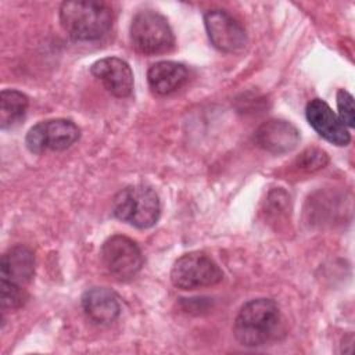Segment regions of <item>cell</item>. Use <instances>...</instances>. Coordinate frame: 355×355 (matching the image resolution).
I'll list each match as a JSON object with an SVG mask.
<instances>
[{"mask_svg": "<svg viewBox=\"0 0 355 355\" xmlns=\"http://www.w3.org/2000/svg\"><path fill=\"white\" fill-rule=\"evenodd\" d=\"M33 275L35 255L26 245L17 244L3 254L0 262L1 280L25 286L32 280Z\"/></svg>", "mask_w": 355, "mask_h": 355, "instance_id": "cell-13", "label": "cell"}, {"mask_svg": "<svg viewBox=\"0 0 355 355\" xmlns=\"http://www.w3.org/2000/svg\"><path fill=\"white\" fill-rule=\"evenodd\" d=\"M60 22L69 37L78 42L101 39L112 25V10L103 1H64Z\"/></svg>", "mask_w": 355, "mask_h": 355, "instance_id": "cell-2", "label": "cell"}, {"mask_svg": "<svg viewBox=\"0 0 355 355\" xmlns=\"http://www.w3.org/2000/svg\"><path fill=\"white\" fill-rule=\"evenodd\" d=\"M85 316L97 326L111 324L121 313L118 295L105 287H93L82 295Z\"/></svg>", "mask_w": 355, "mask_h": 355, "instance_id": "cell-12", "label": "cell"}, {"mask_svg": "<svg viewBox=\"0 0 355 355\" xmlns=\"http://www.w3.org/2000/svg\"><path fill=\"white\" fill-rule=\"evenodd\" d=\"M133 47L144 55L168 53L175 46L173 32L164 15L153 10L137 12L130 24Z\"/></svg>", "mask_w": 355, "mask_h": 355, "instance_id": "cell-4", "label": "cell"}, {"mask_svg": "<svg viewBox=\"0 0 355 355\" xmlns=\"http://www.w3.org/2000/svg\"><path fill=\"white\" fill-rule=\"evenodd\" d=\"M255 143L272 154L293 151L300 143L298 129L284 119H269L255 130Z\"/></svg>", "mask_w": 355, "mask_h": 355, "instance_id": "cell-11", "label": "cell"}, {"mask_svg": "<svg viewBox=\"0 0 355 355\" xmlns=\"http://www.w3.org/2000/svg\"><path fill=\"white\" fill-rule=\"evenodd\" d=\"M29 105L28 97L15 89H6L0 93V126L11 128L24 119Z\"/></svg>", "mask_w": 355, "mask_h": 355, "instance_id": "cell-15", "label": "cell"}, {"mask_svg": "<svg viewBox=\"0 0 355 355\" xmlns=\"http://www.w3.org/2000/svg\"><path fill=\"white\" fill-rule=\"evenodd\" d=\"M187 68L176 61H158L147 71L151 90L159 96H168L179 90L187 80Z\"/></svg>", "mask_w": 355, "mask_h": 355, "instance_id": "cell-14", "label": "cell"}, {"mask_svg": "<svg viewBox=\"0 0 355 355\" xmlns=\"http://www.w3.org/2000/svg\"><path fill=\"white\" fill-rule=\"evenodd\" d=\"M280 324L277 304L269 298H257L240 308L233 323V334L244 347H261L277 336Z\"/></svg>", "mask_w": 355, "mask_h": 355, "instance_id": "cell-1", "label": "cell"}, {"mask_svg": "<svg viewBox=\"0 0 355 355\" xmlns=\"http://www.w3.org/2000/svg\"><path fill=\"white\" fill-rule=\"evenodd\" d=\"M305 115L315 132L336 146H347L351 141V135L347 126L333 112L329 104L320 98H313L306 104Z\"/></svg>", "mask_w": 355, "mask_h": 355, "instance_id": "cell-9", "label": "cell"}, {"mask_svg": "<svg viewBox=\"0 0 355 355\" xmlns=\"http://www.w3.org/2000/svg\"><path fill=\"white\" fill-rule=\"evenodd\" d=\"M223 279L218 263L207 254L193 251L176 259L171 270V282L180 290H196L215 286Z\"/></svg>", "mask_w": 355, "mask_h": 355, "instance_id": "cell-5", "label": "cell"}, {"mask_svg": "<svg viewBox=\"0 0 355 355\" xmlns=\"http://www.w3.org/2000/svg\"><path fill=\"white\" fill-rule=\"evenodd\" d=\"M90 72L112 96L119 98L130 96L133 90V72L122 58L105 57L97 60L92 65Z\"/></svg>", "mask_w": 355, "mask_h": 355, "instance_id": "cell-10", "label": "cell"}, {"mask_svg": "<svg viewBox=\"0 0 355 355\" xmlns=\"http://www.w3.org/2000/svg\"><path fill=\"white\" fill-rule=\"evenodd\" d=\"M337 108L338 118L347 128H354L355 122V110H354V97L344 89L337 92Z\"/></svg>", "mask_w": 355, "mask_h": 355, "instance_id": "cell-18", "label": "cell"}, {"mask_svg": "<svg viewBox=\"0 0 355 355\" xmlns=\"http://www.w3.org/2000/svg\"><path fill=\"white\" fill-rule=\"evenodd\" d=\"M329 162L327 154L318 148H308L297 158V166L305 172H313Z\"/></svg>", "mask_w": 355, "mask_h": 355, "instance_id": "cell-17", "label": "cell"}, {"mask_svg": "<svg viewBox=\"0 0 355 355\" xmlns=\"http://www.w3.org/2000/svg\"><path fill=\"white\" fill-rule=\"evenodd\" d=\"M204 25L209 42L223 53H239L247 44L244 26L225 10H208L204 14Z\"/></svg>", "mask_w": 355, "mask_h": 355, "instance_id": "cell-8", "label": "cell"}, {"mask_svg": "<svg viewBox=\"0 0 355 355\" xmlns=\"http://www.w3.org/2000/svg\"><path fill=\"white\" fill-rule=\"evenodd\" d=\"M112 214L137 229H148L158 222L161 215L158 194L144 184L128 186L114 197Z\"/></svg>", "mask_w": 355, "mask_h": 355, "instance_id": "cell-3", "label": "cell"}, {"mask_svg": "<svg viewBox=\"0 0 355 355\" xmlns=\"http://www.w3.org/2000/svg\"><path fill=\"white\" fill-rule=\"evenodd\" d=\"M80 130L71 119L57 118L36 123L29 129L25 144L31 153L42 154L47 150L62 151L79 140Z\"/></svg>", "mask_w": 355, "mask_h": 355, "instance_id": "cell-6", "label": "cell"}, {"mask_svg": "<svg viewBox=\"0 0 355 355\" xmlns=\"http://www.w3.org/2000/svg\"><path fill=\"white\" fill-rule=\"evenodd\" d=\"M101 261L108 273L119 282L133 279L143 266L139 245L129 237L115 234L108 237L101 247Z\"/></svg>", "mask_w": 355, "mask_h": 355, "instance_id": "cell-7", "label": "cell"}, {"mask_svg": "<svg viewBox=\"0 0 355 355\" xmlns=\"http://www.w3.org/2000/svg\"><path fill=\"white\" fill-rule=\"evenodd\" d=\"M0 291H1L0 300H1L3 311L18 309L28 300V294H26L24 286L14 284V283L7 282V280L0 282Z\"/></svg>", "mask_w": 355, "mask_h": 355, "instance_id": "cell-16", "label": "cell"}]
</instances>
